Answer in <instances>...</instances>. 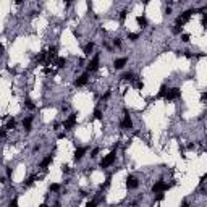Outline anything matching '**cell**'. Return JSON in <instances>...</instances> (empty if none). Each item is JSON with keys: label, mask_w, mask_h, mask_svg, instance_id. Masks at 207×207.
<instances>
[{"label": "cell", "mask_w": 207, "mask_h": 207, "mask_svg": "<svg viewBox=\"0 0 207 207\" xmlns=\"http://www.w3.org/2000/svg\"><path fill=\"white\" fill-rule=\"evenodd\" d=\"M94 42H87L86 46H84V55H91L92 52H94Z\"/></svg>", "instance_id": "2e32d148"}, {"label": "cell", "mask_w": 207, "mask_h": 207, "mask_svg": "<svg viewBox=\"0 0 207 207\" xmlns=\"http://www.w3.org/2000/svg\"><path fill=\"white\" fill-rule=\"evenodd\" d=\"M7 177L11 178V168H7Z\"/></svg>", "instance_id": "836d02e7"}, {"label": "cell", "mask_w": 207, "mask_h": 207, "mask_svg": "<svg viewBox=\"0 0 207 207\" xmlns=\"http://www.w3.org/2000/svg\"><path fill=\"white\" fill-rule=\"evenodd\" d=\"M5 128H7V130H15V128H16V120H15V118H13V116H11L10 120L7 121Z\"/></svg>", "instance_id": "d6986e66"}, {"label": "cell", "mask_w": 207, "mask_h": 207, "mask_svg": "<svg viewBox=\"0 0 207 207\" xmlns=\"http://www.w3.org/2000/svg\"><path fill=\"white\" fill-rule=\"evenodd\" d=\"M113 46H115V47H121V40L118 39V37H116V39H113Z\"/></svg>", "instance_id": "f546056e"}, {"label": "cell", "mask_w": 207, "mask_h": 207, "mask_svg": "<svg viewBox=\"0 0 207 207\" xmlns=\"http://www.w3.org/2000/svg\"><path fill=\"white\" fill-rule=\"evenodd\" d=\"M87 81H89V75L84 73V75L78 76V78L75 79V86L76 87H83V86H86V84H87Z\"/></svg>", "instance_id": "52a82bcc"}, {"label": "cell", "mask_w": 207, "mask_h": 207, "mask_svg": "<svg viewBox=\"0 0 207 207\" xmlns=\"http://www.w3.org/2000/svg\"><path fill=\"white\" fill-rule=\"evenodd\" d=\"M188 206H189V204H188V201H183L181 202V207H188Z\"/></svg>", "instance_id": "d590c367"}, {"label": "cell", "mask_w": 207, "mask_h": 207, "mask_svg": "<svg viewBox=\"0 0 207 207\" xmlns=\"http://www.w3.org/2000/svg\"><path fill=\"white\" fill-rule=\"evenodd\" d=\"M134 87H136V89H142V87H144V83H142V81H136V83H134Z\"/></svg>", "instance_id": "4316f807"}, {"label": "cell", "mask_w": 207, "mask_h": 207, "mask_svg": "<svg viewBox=\"0 0 207 207\" xmlns=\"http://www.w3.org/2000/svg\"><path fill=\"white\" fill-rule=\"evenodd\" d=\"M8 207H18V197H13L8 204Z\"/></svg>", "instance_id": "cb8c5ba5"}, {"label": "cell", "mask_w": 207, "mask_h": 207, "mask_svg": "<svg viewBox=\"0 0 207 207\" xmlns=\"http://www.w3.org/2000/svg\"><path fill=\"white\" fill-rule=\"evenodd\" d=\"M139 186V181H138L134 177H128L126 178V188L128 189H136Z\"/></svg>", "instance_id": "30bf717a"}, {"label": "cell", "mask_w": 207, "mask_h": 207, "mask_svg": "<svg viewBox=\"0 0 207 207\" xmlns=\"http://www.w3.org/2000/svg\"><path fill=\"white\" fill-rule=\"evenodd\" d=\"M128 39L131 40V42H136V40L139 39V34H138V32H128Z\"/></svg>", "instance_id": "ffe728a7"}, {"label": "cell", "mask_w": 207, "mask_h": 207, "mask_svg": "<svg viewBox=\"0 0 207 207\" xmlns=\"http://www.w3.org/2000/svg\"><path fill=\"white\" fill-rule=\"evenodd\" d=\"M128 58L126 57H121V58H116L115 62H113V68L115 70H121V68H125V65H126Z\"/></svg>", "instance_id": "9c48e42d"}, {"label": "cell", "mask_w": 207, "mask_h": 207, "mask_svg": "<svg viewBox=\"0 0 207 207\" xmlns=\"http://www.w3.org/2000/svg\"><path fill=\"white\" fill-rule=\"evenodd\" d=\"M126 13H128L126 10H123V11H121V13H120V21H121V23H123V21L126 20Z\"/></svg>", "instance_id": "484cf974"}, {"label": "cell", "mask_w": 207, "mask_h": 207, "mask_svg": "<svg viewBox=\"0 0 207 207\" xmlns=\"http://www.w3.org/2000/svg\"><path fill=\"white\" fill-rule=\"evenodd\" d=\"M115 159H116V154H115V151H112L108 155H105L101 160V167L102 168H108L110 165H113V163H115Z\"/></svg>", "instance_id": "6da1fadb"}, {"label": "cell", "mask_w": 207, "mask_h": 207, "mask_svg": "<svg viewBox=\"0 0 207 207\" xmlns=\"http://www.w3.org/2000/svg\"><path fill=\"white\" fill-rule=\"evenodd\" d=\"M120 78H121V81H130V83L136 79V76H134V73H133V71H125V73L120 76Z\"/></svg>", "instance_id": "7c38bea8"}, {"label": "cell", "mask_w": 207, "mask_h": 207, "mask_svg": "<svg viewBox=\"0 0 207 207\" xmlns=\"http://www.w3.org/2000/svg\"><path fill=\"white\" fill-rule=\"evenodd\" d=\"M120 128L121 130H131L133 128V120L130 115H125L123 116V120L120 121Z\"/></svg>", "instance_id": "8992f818"}, {"label": "cell", "mask_w": 207, "mask_h": 207, "mask_svg": "<svg viewBox=\"0 0 207 207\" xmlns=\"http://www.w3.org/2000/svg\"><path fill=\"white\" fill-rule=\"evenodd\" d=\"M36 180H37V177H36V175H29V177H28V178L24 180V183H23V186H24V188L31 186V185H32V183H34Z\"/></svg>", "instance_id": "e0dca14e"}, {"label": "cell", "mask_w": 207, "mask_h": 207, "mask_svg": "<svg viewBox=\"0 0 207 207\" xmlns=\"http://www.w3.org/2000/svg\"><path fill=\"white\" fill-rule=\"evenodd\" d=\"M163 197H165V194H163V192H157V196H155V201H162Z\"/></svg>", "instance_id": "f1b7e54d"}, {"label": "cell", "mask_w": 207, "mask_h": 207, "mask_svg": "<svg viewBox=\"0 0 207 207\" xmlns=\"http://www.w3.org/2000/svg\"><path fill=\"white\" fill-rule=\"evenodd\" d=\"M181 40L183 42H189V34H181Z\"/></svg>", "instance_id": "4dcf8cb0"}, {"label": "cell", "mask_w": 207, "mask_h": 207, "mask_svg": "<svg viewBox=\"0 0 207 207\" xmlns=\"http://www.w3.org/2000/svg\"><path fill=\"white\" fill-rule=\"evenodd\" d=\"M102 116H104V113H102L99 108H97V110H94V118H96V120H102Z\"/></svg>", "instance_id": "603a6c76"}, {"label": "cell", "mask_w": 207, "mask_h": 207, "mask_svg": "<svg viewBox=\"0 0 207 207\" xmlns=\"http://www.w3.org/2000/svg\"><path fill=\"white\" fill-rule=\"evenodd\" d=\"M172 31H173V34H181V28H177V26H175Z\"/></svg>", "instance_id": "1f68e13d"}, {"label": "cell", "mask_w": 207, "mask_h": 207, "mask_svg": "<svg viewBox=\"0 0 207 207\" xmlns=\"http://www.w3.org/2000/svg\"><path fill=\"white\" fill-rule=\"evenodd\" d=\"M165 13H167V15H170V13H172V8H170V7H167V8H165Z\"/></svg>", "instance_id": "e575fe53"}, {"label": "cell", "mask_w": 207, "mask_h": 207, "mask_svg": "<svg viewBox=\"0 0 207 207\" xmlns=\"http://www.w3.org/2000/svg\"><path fill=\"white\" fill-rule=\"evenodd\" d=\"M86 147H78L75 151V160H81L83 157H84V154H86Z\"/></svg>", "instance_id": "5bb4252c"}, {"label": "cell", "mask_w": 207, "mask_h": 207, "mask_svg": "<svg viewBox=\"0 0 207 207\" xmlns=\"http://www.w3.org/2000/svg\"><path fill=\"white\" fill-rule=\"evenodd\" d=\"M136 23H138L139 28H147V24H149L146 16H136Z\"/></svg>", "instance_id": "9a60e30c"}, {"label": "cell", "mask_w": 207, "mask_h": 207, "mask_svg": "<svg viewBox=\"0 0 207 207\" xmlns=\"http://www.w3.org/2000/svg\"><path fill=\"white\" fill-rule=\"evenodd\" d=\"M172 188V185H167L165 181H162V180H159V181L154 183V186H152V192H163V191H167V189H170Z\"/></svg>", "instance_id": "3957f363"}, {"label": "cell", "mask_w": 207, "mask_h": 207, "mask_svg": "<svg viewBox=\"0 0 207 207\" xmlns=\"http://www.w3.org/2000/svg\"><path fill=\"white\" fill-rule=\"evenodd\" d=\"M99 151H101L99 147H94V149H92V152H91V157H92V159H96V157H97V154H99Z\"/></svg>", "instance_id": "d4e9b609"}, {"label": "cell", "mask_w": 207, "mask_h": 207, "mask_svg": "<svg viewBox=\"0 0 207 207\" xmlns=\"http://www.w3.org/2000/svg\"><path fill=\"white\" fill-rule=\"evenodd\" d=\"M167 92H168L167 84H162V86H160V91H159V94H157V99H159V97H165V96H167Z\"/></svg>", "instance_id": "ac0fdd59"}, {"label": "cell", "mask_w": 207, "mask_h": 207, "mask_svg": "<svg viewBox=\"0 0 207 207\" xmlns=\"http://www.w3.org/2000/svg\"><path fill=\"white\" fill-rule=\"evenodd\" d=\"M202 26H204V28H207V13H204V15H202Z\"/></svg>", "instance_id": "83f0119b"}, {"label": "cell", "mask_w": 207, "mask_h": 207, "mask_svg": "<svg viewBox=\"0 0 207 207\" xmlns=\"http://www.w3.org/2000/svg\"><path fill=\"white\" fill-rule=\"evenodd\" d=\"M54 207H62V206H60V204H58V202H57V204H55V206H54Z\"/></svg>", "instance_id": "74e56055"}, {"label": "cell", "mask_w": 207, "mask_h": 207, "mask_svg": "<svg viewBox=\"0 0 207 207\" xmlns=\"http://www.w3.org/2000/svg\"><path fill=\"white\" fill-rule=\"evenodd\" d=\"M76 123H78V120H76V115L73 113V115H70L65 121H63V130H65V131H71V130L76 126Z\"/></svg>", "instance_id": "277c9868"}, {"label": "cell", "mask_w": 207, "mask_h": 207, "mask_svg": "<svg viewBox=\"0 0 207 207\" xmlns=\"http://www.w3.org/2000/svg\"><path fill=\"white\" fill-rule=\"evenodd\" d=\"M99 54H96V55L92 57V60L87 63V73H94V71H97V68H99Z\"/></svg>", "instance_id": "5b68a950"}, {"label": "cell", "mask_w": 207, "mask_h": 207, "mask_svg": "<svg viewBox=\"0 0 207 207\" xmlns=\"http://www.w3.org/2000/svg\"><path fill=\"white\" fill-rule=\"evenodd\" d=\"M181 97V91H180V87H172V89H168L167 96H165V101L167 102H172V101H177Z\"/></svg>", "instance_id": "7a4b0ae2"}, {"label": "cell", "mask_w": 207, "mask_h": 207, "mask_svg": "<svg viewBox=\"0 0 207 207\" xmlns=\"http://www.w3.org/2000/svg\"><path fill=\"white\" fill-rule=\"evenodd\" d=\"M65 138V133H58V139H63Z\"/></svg>", "instance_id": "8d00e7d4"}, {"label": "cell", "mask_w": 207, "mask_h": 207, "mask_svg": "<svg viewBox=\"0 0 207 207\" xmlns=\"http://www.w3.org/2000/svg\"><path fill=\"white\" fill-rule=\"evenodd\" d=\"M24 105L29 108V110H34L36 108V105H34V102L31 101V99H24Z\"/></svg>", "instance_id": "44dd1931"}, {"label": "cell", "mask_w": 207, "mask_h": 207, "mask_svg": "<svg viewBox=\"0 0 207 207\" xmlns=\"http://www.w3.org/2000/svg\"><path fill=\"white\" fill-rule=\"evenodd\" d=\"M86 207H97V202H96V201H89Z\"/></svg>", "instance_id": "d6a6232c"}, {"label": "cell", "mask_w": 207, "mask_h": 207, "mask_svg": "<svg viewBox=\"0 0 207 207\" xmlns=\"http://www.w3.org/2000/svg\"><path fill=\"white\" fill-rule=\"evenodd\" d=\"M52 162H54V155H52V154H49V155H47V157H44V159L40 160V163H39V168H40V170H47V167L50 165Z\"/></svg>", "instance_id": "ba28073f"}, {"label": "cell", "mask_w": 207, "mask_h": 207, "mask_svg": "<svg viewBox=\"0 0 207 207\" xmlns=\"http://www.w3.org/2000/svg\"><path fill=\"white\" fill-rule=\"evenodd\" d=\"M66 63H68V60H66L65 57H57V60L54 62V65H55L57 68H65Z\"/></svg>", "instance_id": "4fadbf2b"}, {"label": "cell", "mask_w": 207, "mask_h": 207, "mask_svg": "<svg viewBox=\"0 0 207 207\" xmlns=\"http://www.w3.org/2000/svg\"><path fill=\"white\" fill-rule=\"evenodd\" d=\"M32 120H34V116H32V115L26 116L24 120H23V128H24L26 131H31V126H32Z\"/></svg>", "instance_id": "8fae6325"}, {"label": "cell", "mask_w": 207, "mask_h": 207, "mask_svg": "<svg viewBox=\"0 0 207 207\" xmlns=\"http://www.w3.org/2000/svg\"><path fill=\"white\" fill-rule=\"evenodd\" d=\"M49 189H50L52 192H58L60 191V185H58V183H52L50 186H49Z\"/></svg>", "instance_id": "7402d4cb"}]
</instances>
